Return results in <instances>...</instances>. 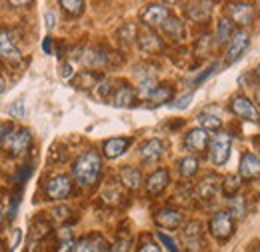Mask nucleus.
<instances>
[{
  "mask_svg": "<svg viewBox=\"0 0 260 252\" xmlns=\"http://www.w3.org/2000/svg\"><path fill=\"white\" fill-rule=\"evenodd\" d=\"M100 166H102V160L98 156L94 150H88L84 154L76 158L74 162V178L80 186H90L94 184L100 174Z\"/></svg>",
  "mask_w": 260,
  "mask_h": 252,
  "instance_id": "f257e3e1",
  "label": "nucleus"
},
{
  "mask_svg": "<svg viewBox=\"0 0 260 252\" xmlns=\"http://www.w3.org/2000/svg\"><path fill=\"white\" fill-rule=\"evenodd\" d=\"M30 146V132L28 130H10L4 138H2V148L12 152L14 156L24 154Z\"/></svg>",
  "mask_w": 260,
  "mask_h": 252,
  "instance_id": "f03ea898",
  "label": "nucleus"
},
{
  "mask_svg": "<svg viewBox=\"0 0 260 252\" xmlns=\"http://www.w3.org/2000/svg\"><path fill=\"white\" fill-rule=\"evenodd\" d=\"M230 134L226 132H218L214 138H212V144H210V158L216 166H222L228 160V154H230Z\"/></svg>",
  "mask_w": 260,
  "mask_h": 252,
  "instance_id": "7ed1b4c3",
  "label": "nucleus"
},
{
  "mask_svg": "<svg viewBox=\"0 0 260 252\" xmlns=\"http://www.w3.org/2000/svg\"><path fill=\"white\" fill-rule=\"evenodd\" d=\"M232 228H234V222H232L230 212H216V214L212 216V220H210V232H212L214 238L220 240V242H224V240L230 238Z\"/></svg>",
  "mask_w": 260,
  "mask_h": 252,
  "instance_id": "20e7f679",
  "label": "nucleus"
},
{
  "mask_svg": "<svg viewBox=\"0 0 260 252\" xmlns=\"http://www.w3.org/2000/svg\"><path fill=\"white\" fill-rule=\"evenodd\" d=\"M248 44H250V34L246 30L236 32V34L232 36L230 46H228V50H226V64L236 62V60L242 56V52L248 48Z\"/></svg>",
  "mask_w": 260,
  "mask_h": 252,
  "instance_id": "39448f33",
  "label": "nucleus"
},
{
  "mask_svg": "<svg viewBox=\"0 0 260 252\" xmlns=\"http://www.w3.org/2000/svg\"><path fill=\"white\" fill-rule=\"evenodd\" d=\"M232 110L234 114H238L240 118L244 120H250V122H260V112L258 108L244 96H236L232 98Z\"/></svg>",
  "mask_w": 260,
  "mask_h": 252,
  "instance_id": "423d86ee",
  "label": "nucleus"
},
{
  "mask_svg": "<svg viewBox=\"0 0 260 252\" xmlns=\"http://www.w3.org/2000/svg\"><path fill=\"white\" fill-rule=\"evenodd\" d=\"M46 194L54 200H62L70 194V178L68 176H54L48 186H46Z\"/></svg>",
  "mask_w": 260,
  "mask_h": 252,
  "instance_id": "0eeeda50",
  "label": "nucleus"
},
{
  "mask_svg": "<svg viewBox=\"0 0 260 252\" xmlns=\"http://www.w3.org/2000/svg\"><path fill=\"white\" fill-rule=\"evenodd\" d=\"M168 16H170V14H168V10L164 8L162 4H150V6L142 12V20H144L146 24H150V26H162Z\"/></svg>",
  "mask_w": 260,
  "mask_h": 252,
  "instance_id": "6e6552de",
  "label": "nucleus"
},
{
  "mask_svg": "<svg viewBox=\"0 0 260 252\" xmlns=\"http://www.w3.org/2000/svg\"><path fill=\"white\" fill-rule=\"evenodd\" d=\"M164 154V144L162 140H158V138H152V140H148V142H144L142 146H140V158L144 160V162H156L158 158Z\"/></svg>",
  "mask_w": 260,
  "mask_h": 252,
  "instance_id": "1a4fd4ad",
  "label": "nucleus"
},
{
  "mask_svg": "<svg viewBox=\"0 0 260 252\" xmlns=\"http://www.w3.org/2000/svg\"><path fill=\"white\" fill-rule=\"evenodd\" d=\"M240 174L244 178H258L260 176V158L256 154H244L240 160Z\"/></svg>",
  "mask_w": 260,
  "mask_h": 252,
  "instance_id": "9d476101",
  "label": "nucleus"
},
{
  "mask_svg": "<svg viewBox=\"0 0 260 252\" xmlns=\"http://www.w3.org/2000/svg\"><path fill=\"white\" fill-rule=\"evenodd\" d=\"M186 146L190 148V150H196V152H202L206 146H208V134H206V130L204 128H194V130H190L188 134H186Z\"/></svg>",
  "mask_w": 260,
  "mask_h": 252,
  "instance_id": "9b49d317",
  "label": "nucleus"
},
{
  "mask_svg": "<svg viewBox=\"0 0 260 252\" xmlns=\"http://www.w3.org/2000/svg\"><path fill=\"white\" fill-rule=\"evenodd\" d=\"M228 10H230V16H232L234 22H238L242 26L250 24V20H252V6L238 2V4H230Z\"/></svg>",
  "mask_w": 260,
  "mask_h": 252,
  "instance_id": "f8f14e48",
  "label": "nucleus"
},
{
  "mask_svg": "<svg viewBox=\"0 0 260 252\" xmlns=\"http://www.w3.org/2000/svg\"><path fill=\"white\" fill-rule=\"evenodd\" d=\"M130 146V138H110L104 142V154L106 158H116L126 152Z\"/></svg>",
  "mask_w": 260,
  "mask_h": 252,
  "instance_id": "ddd939ff",
  "label": "nucleus"
},
{
  "mask_svg": "<svg viewBox=\"0 0 260 252\" xmlns=\"http://www.w3.org/2000/svg\"><path fill=\"white\" fill-rule=\"evenodd\" d=\"M166 184H168V170H156V172H152L150 174V178H148V182H146V188L150 194H160L164 188H166Z\"/></svg>",
  "mask_w": 260,
  "mask_h": 252,
  "instance_id": "4468645a",
  "label": "nucleus"
},
{
  "mask_svg": "<svg viewBox=\"0 0 260 252\" xmlns=\"http://www.w3.org/2000/svg\"><path fill=\"white\" fill-rule=\"evenodd\" d=\"M0 56L10 58V60H18L20 58V52H18L16 44L12 42L8 32H0Z\"/></svg>",
  "mask_w": 260,
  "mask_h": 252,
  "instance_id": "2eb2a0df",
  "label": "nucleus"
},
{
  "mask_svg": "<svg viewBox=\"0 0 260 252\" xmlns=\"http://www.w3.org/2000/svg\"><path fill=\"white\" fill-rule=\"evenodd\" d=\"M156 222L164 228H176V226L182 224V214L172 210V208H166V210H160L156 214Z\"/></svg>",
  "mask_w": 260,
  "mask_h": 252,
  "instance_id": "dca6fc26",
  "label": "nucleus"
},
{
  "mask_svg": "<svg viewBox=\"0 0 260 252\" xmlns=\"http://www.w3.org/2000/svg\"><path fill=\"white\" fill-rule=\"evenodd\" d=\"M138 42H140V48L146 50V52H154V50H160V38L154 34L152 30H142L138 34Z\"/></svg>",
  "mask_w": 260,
  "mask_h": 252,
  "instance_id": "f3484780",
  "label": "nucleus"
},
{
  "mask_svg": "<svg viewBox=\"0 0 260 252\" xmlns=\"http://www.w3.org/2000/svg\"><path fill=\"white\" fill-rule=\"evenodd\" d=\"M134 100H136V92H134L130 86H122L120 90H116L112 102H114L116 108H132Z\"/></svg>",
  "mask_w": 260,
  "mask_h": 252,
  "instance_id": "a211bd4d",
  "label": "nucleus"
},
{
  "mask_svg": "<svg viewBox=\"0 0 260 252\" xmlns=\"http://www.w3.org/2000/svg\"><path fill=\"white\" fill-rule=\"evenodd\" d=\"M216 192H218V178H216L214 174H210V176H206V178L200 180V184H198V194H200L202 198H212Z\"/></svg>",
  "mask_w": 260,
  "mask_h": 252,
  "instance_id": "6ab92c4d",
  "label": "nucleus"
},
{
  "mask_svg": "<svg viewBox=\"0 0 260 252\" xmlns=\"http://www.w3.org/2000/svg\"><path fill=\"white\" fill-rule=\"evenodd\" d=\"M162 30L166 32L170 38H176V40L184 38V26H182V22H180L178 18H174V16H168V18H166V22L162 24Z\"/></svg>",
  "mask_w": 260,
  "mask_h": 252,
  "instance_id": "aec40b11",
  "label": "nucleus"
},
{
  "mask_svg": "<svg viewBox=\"0 0 260 252\" xmlns=\"http://www.w3.org/2000/svg\"><path fill=\"white\" fill-rule=\"evenodd\" d=\"M198 240H200V224L198 222H190L186 228H184V242L186 246H190L192 250H198Z\"/></svg>",
  "mask_w": 260,
  "mask_h": 252,
  "instance_id": "412c9836",
  "label": "nucleus"
},
{
  "mask_svg": "<svg viewBox=\"0 0 260 252\" xmlns=\"http://www.w3.org/2000/svg\"><path fill=\"white\" fill-rule=\"evenodd\" d=\"M210 8H212L210 2H194L188 6V14L194 20H206L210 16Z\"/></svg>",
  "mask_w": 260,
  "mask_h": 252,
  "instance_id": "4be33fe9",
  "label": "nucleus"
},
{
  "mask_svg": "<svg viewBox=\"0 0 260 252\" xmlns=\"http://www.w3.org/2000/svg\"><path fill=\"white\" fill-rule=\"evenodd\" d=\"M120 180L124 182V186H128V188H138L140 186V172L136 170V168H122L120 170Z\"/></svg>",
  "mask_w": 260,
  "mask_h": 252,
  "instance_id": "5701e85b",
  "label": "nucleus"
},
{
  "mask_svg": "<svg viewBox=\"0 0 260 252\" xmlns=\"http://www.w3.org/2000/svg\"><path fill=\"white\" fill-rule=\"evenodd\" d=\"M170 96H172V88H170V86H166V84H162V86H156V88H154V92L150 94L148 102H150L152 106H158V104L168 102V100H170Z\"/></svg>",
  "mask_w": 260,
  "mask_h": 252,
  "instance_id": "b1692460",
  "label": "nucleus"
},
{
  "mask_svg": "<svg viewBox=\"0 0 260 252\" xmlns=\"http://www.w3.org/2000/svg\"><path fill=\"white\" fill-rule=\"evenodd\" d=\"M196 170H198V160L192 156H186L180 160V174L184 176V178H190V176H194Z\"/></svg>",
  "mask_w": 260,
  "mask_h": 252,
  "instance_id": "393cba45",
  "label": "nucleus"
},
{
  "mask_svg": "<svg viewBox=\"0 0 260 252\" xmlns=\"http://www.w3.org/2000/svg\"><path fill=\"white\" fill-rule=\"evenodd\" d=\"M8 114H10L12 118L22 120V118L26 116V104H24V100H22V98H20V100H14V102L8 106Z\"/></svg>",
  "mask_w": 260,
  "mask_h": 252,
  "instance_id": "a878e982",
  "label": "nucleus"
},
{
  "mask_svg": "<svg viewBox=\"0 0 260 252\" xmlns=\"http://www.w3.org/2000/svg\"><path fill=\"white\" fill-rule=\"evenodd\" d=\"M156 238L162 242L164 246H166V250L168 252H180V248H178V244H176V240L172 238V236H168L166 232H162V230H158L156 232Z\"/></svg>",
  "mask_w": 260,
  "mask_h": 252,
  "instance_id": "bb28decb",
  "label": "nucleus"
},
{
  "mask_svg": "<svg viewBox=\"0 0 260 252\" xmlns=\"http://www.w3.org/2000/svg\"><path fill=\"white\" fill-rule=\"evenodd\" d=\"M198 122L202 124V128H208V130H218L220 128V118L212 116V114H202L198 118Z\"/></svg>",
  "mask_w": 260,
  "mask_h": 252,
  "instance_id": "cd10ccee",
  "label": "nucleus"
},
{
  "mask_svg": "<svg viewBox=\"0 0 260 252\" xmlns=\"http://www.w3.org/2000/svg\"><path fill=\"white\" fill-rule=\"evenodd\" d=\"M60 6L64 8L68 14H80L82 8H84V2H80V0H62Z\"/></svg>",
  "mask_w": 260,
  "mask_h": 252,
  "instance_id": "c85d7f7f",
  "label": "nucleus"
},
{
  "mask_svg": "<svg viewBox=\"0 0 260 252\" xmlns=\"http://www.w3.org/2000/svg\"><path fill=\"white\" fill-rule=\"evenodd\" d=\"M96 242L98 238H84L76 244V252H98Z\"/></svg>",
  "mask_w": 260,
  "mask_h": 252,
  "instance_id": "c756f323",
  "label": "nucleus"
},
{
  "mask_svg": "<svg viewBox=\"0 0 260 252\" xmlns=\"http://www.w3.org/2000/svg\"><path fill=\"white\" fill-rule=\"evenodd\" d=\"M96 82V78L92 76V74H88V72H82V74H78V80L74 82L78 88H90L92 84Z\"/></svg>",
  "mask_w": 260,
  "mask_h": 252,
  "instance_id": "7c9ffc66",
  "label": "nucleus"
},
{
  "mask_svg": "<svg viewBox=\"0 0 260 252\" xmlns=\"http://www.w3.org/2000/svg\"><path fill=\"white\" fill-rule=\"evenodd\" d=\"M230 20H220V24H218V42H226L228 36H230Z\"/></svg>",
  "mask_w": 260,
  "mask_h": 252,
  "instance_id": "2f4dec72",
  "label": "nucleus"
},
{
  "mask_svg": "<svg viewBox=\"0 0 260 252\" xmlns=\"http://www.w3.org/2000/svg\"><path fill=\"white\" fill-rule=\"evenodd\" d=\"M84 62L88 64V66H102V64L106 62V58L100 52H88V58H84Z\"/></svg>",
  "mask_w": 260,
  "mask_h": 252,
  "instance_id": "473e14b6",
  "label": "nucleus"
},
{
  "mask_svg": "<svg viewBox=\"0 0 260 252\" xmlns=\"http://www.w3.org/2000/svg\"><path fill=\"white\" fill-rule=\"evenodd\" d=\"M238 184H240V182H238L236 176H228L226 180H224V194H226V196H232V194L238 190Z\"/></svg>",
  "mask_w": 260,
  "mask_h": 252,
  "instance_id": "72a5a7b5",
  "label": "nucleus"
},
{
  "mask_svg": "<svg viewBox=\"0 0 260 252\" xmlns=\"http://www.w3.org/2000/svg\"><path fill=\"white\" fill-rule=\"evenodd\" d=\"M128 248H130L128 240H120V242H116L108 252H128Z\"/></svg>",
  "mask_w": 260,
  "mask_h": 252,
  "instance_id": "f704fd0d",
  "label": "nucleus"
},
{
  "mask_svg": "<svg viewBox=\"0 0 260 252\" xmlns=\"http://www.w3.org/2000/svg\"><path fill=\"white\" fill-rule=\"evenodd\" d=\"M190 102H192V94H186V96H182V98H178V100L174 102V108H186Z\"/></svg>",
  "mask_w": 260,
  "mask_h": 252,
  "instance_id": "c9c22d12",
  "label": "nucleus"
},
{
  "mask_svg": "<svg viewBox=\"0 0 260 252\" xmlns=\"http://www.w3.org/2000/svg\"><path fill=\"white\" fill-rule=\"evenodd\" d=\"M214 68H216V66H210L208 70H204V72H202V74H200V76H198V78L194 80V84H200V82H204V80L210 76V72H214Z\"/></svg>",
  "mask_w": 260,
  "mask_h": 252,
  "instance_id": "e433bc0d",
  "label": "nucleus"
},
{
  "mask_svg": "<svg viewBox=\"0 0 260 252\" xmlns=\"http://www.w3.org/2000/svg\"><path fill=\"white\" fill-rule=\"evenodd\" d=\"M98 90H100V98L104 100V98L108 96V92H110V82H102V84L98 86Z\"/></svg>",
  "mask_w": 260,
  "mask_h": 252,
  "instance_id": "4c0bfd02",
  "label": "nucleus"
},
{
  "mask_svg": "<svg viewBox=\"0 0 260 252\" xmlns=\"http://www.w3.org/2000/svg\"><path fill=\"white\" fill-rule=\"evenodd\" d=\"M44 20H46V28H54V24H56V18H54V14H52V12H46Z\"/></svg>",
  "mask_w": 260,
  "mask_h": 252,
  "instance_id": "58836bf2",
  "label": "nucleus"
},
{
  "mask_svg": "<svg viewBox=\"0 0 260 252\" xmlns=\"http://www.w3.org/2000/svg\"><path fill=\"white\" fill-rule=\"evenodd\" d=\"M140 252H160V248H158L154 242H146V244L140 248Z\"/></svg>",
  "mask_w": 260,
  "mask_h": 252,
  "instance_id": "ea45409f",
  "label": "nucleus"
},
{
  "mask_svg": "<svg viewBox=\"0 0 260 252\" xmlns=\"http://www.w3.org/2000/svg\"><path fill=\"white\" fill-rule=\"evenodd\" d=\"M60 76H62V78H70V76H72V66H70V64H62Z\"/></svg>",
  "mask_w": 260,
  "mask_h": 252,
  "instance_id": "a19ab883",
  "label": "nucleus"
},
{
  "mask_svg": "<svg viewBox=\"0 0 260 252\" xmlns=\"http://www.w3.org/2000/svg\"><path fill=\"white\" fill-rule=\"evenodd\" d=\"M72 246H74V244H72V240H66L64 244L60 246V250L58 252H68V248H72Z\"/></svg>",
  "mask_w": 260,
  "mask_h": 252,
  "instance_id": "79ce46f5",
  "label": "nucleus"
},
{
  "mask_svg": "<svg viewBox=\"0 0 260 252\" xmlns=\"http://www.w3.org/2000/svg\"><path fill=\"white\" fill-rule=\"evenodd\" d=\"M42 46H44V52H48V54H50V52H52V50H50V38H46V40H44V44H42Z\"/></svg>",
  "mask_w": 260,
  "mask_h": 252,
  "instance_id": "37998d69",
  "label": "nucleus"
},
{
  "mask_svg": "<svg viewBox=\"0 0 260 252\" xmlns=\"http://www.w3.org/2000/svg\"><path fill=\"white\" fill-rule=\"evenodd\" d=\"M10 4H12V6H28L30 2H10Z\"/></svg>",
  "mask_w": 260,
  "mask_h": 252,
  "instance_id": "c03bdc74",
  "label": "nucleus"
},
{
  "mask_svg": "<svg viewBox=\"0 0 260 252\" xmlns=\"http://www.w3.org/2000/svg\"><path fill=\"white\" fill-rule=\"evenodd\" d=\"M2 92H4V82L0 80V94H2Z\"/></svg>",
  "mask_w": 260,
  "mask_h": 252,
  "instance_id": "a18cd8bd",
  "label": "nucleus"
},
{
  "mask_svg": "<svg viewBox=\"0 0 260 252\" xmlns=\"http://www.w3.org/2000/svg\"><path fill=\"white\" fill-rule=\"evenodd\" d=\"M256 76H258V80H260V66L256 68Z\"/></svg>",
  "mask_w": 260,
  "mask_h": 252,
  "instance_id": "49530a36",
  "label": "nucleus"
},
{
  "mask_svg": "<svg viewBox=\"0 0 260 252\" xmlns=\"http://www.w3.org/2000/svg\"><path fill=\"white\" fill-rule=\"evenodd\" d=\"M0 220H2V208H0Z\"/></svg>",
  "mask_w": 260,
  "mask_h": 252,
  "instance_id": "de8ad7c7",
  "label": "nucleus"
},
{
  "mask_svg": "<svg viewBox=\"0 0 260 252\" xmlns=\"http://www.w3.org/2000/svg\"><path fill=\"white\" fill-rule=\"evenodd\" d=\"M256 252H260V250H256Z\"/></svg>",
  "mask_w": 260,
  "mask_h": 252,
  "instance_id": "09e8293b",
  "label": "nucleus"
}]
</instances>
